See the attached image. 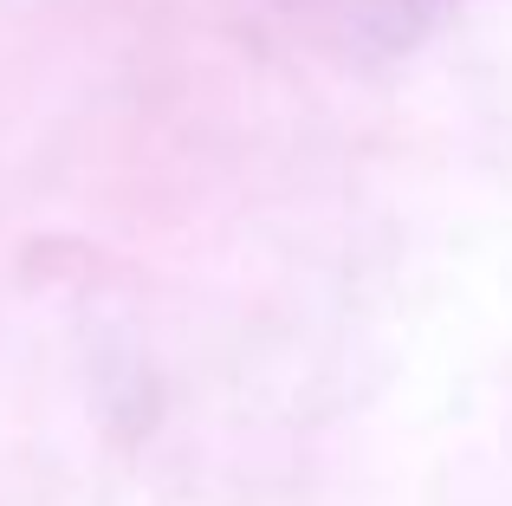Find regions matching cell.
<instances>
[{
  "mask_svg": "<svg viewBox=\"0 0 512 506\" xmlns=\"http://www.w3.org/2000/svg\"><path fill=\"white\" fill-rule=\"evenodd\" d=\"M402 7H422V13H435V7H448V0H402Z\"/></svg>",
  "mask_w": 512,
  "mask_h": 506,
  "instance_id": "cell-1",
  "label": "cell"
}]
</instances>
